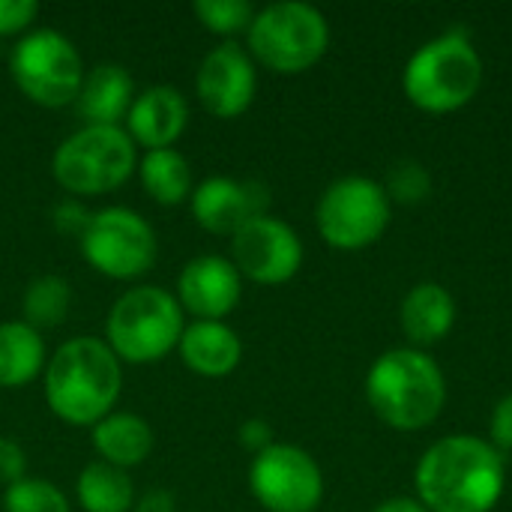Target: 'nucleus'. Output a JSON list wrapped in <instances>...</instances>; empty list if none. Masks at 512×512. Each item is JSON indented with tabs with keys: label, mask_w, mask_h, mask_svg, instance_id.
<instances>
[{
	"label": "nucleus",
	"mask_w": 512,
	"mask_h": 512,
	"mask_svg": "<svg viewBox=\"0 0 512 512\" xmlns=\"http://www.w3.org/2000/svg\"><path fill=\"white\" fill-rule=\"evenodd\" d=\"M492 441L501 450H512V393L498 402L492 414Z\"/></svg>",
	"instance_id": "32"
},
{
	"label": "nucleus",
	"mask_w": 512,
	"mask_h": 512,
	"mask_svg": "<svg viewBox=\"0 0 512 512\" xmlns=\"http://www.w3.org/2000/svg\"><path fill=\"white\" fill-rule=\"evenodd\" d=\"M231 264L249 282L285 285L303 264V243L288 222L264 213L231 237Z\"/></svg>",
	"instance_id": "12"
},
{
	"label": "nucleus",
	"mask_w": 512,
	"mask_h": 512,
	"mask_svg": "<svg viewBox=\"0 0 512 512\" xmlns=\"http://www.w3.org/2000/svg\"><path fill=\"white\" fill-rule=\"evenodd\" d=\"M249 489L267 512H315L324 498V474L306 450L273 444L252 459Z\"/></svg>",
	"instance_id": "11"
},
{
	"label": "nucleus",
	"mask_w": 512,
	"mask_h": 512,
	"mask_svg": "<svg viewBox=\"0 0 512 512\" xmlns=\"http://www.w3.org/2000/svg\"><path fill=\"white\" fill-rule=\"evenodd\" d=\"M186 312L177 297L159 285H135L123 291L105 318V345L120 363L150 366L177 351L186 330Z\"/></svg>",
	"instance_id": "4"
},
{
	"label": "nucleus",
	"mask_w": 512,
	"mask_h": 512,
	"mask_svg": "<svg viewBox=\"0 0 512 512\" xmlns=\"http://www.w3.org/2000/svg\"><path fill=\"white\" fill-rule=\"evenodd\" d=\"M375 512H429L420 501H414V498H390V501H384V504H378V510Z\"/></svg>",
	"instance_id": "34"
},
{
	"label": "nucleus",
	"mask_w": 512,
	"mask_h": 512,
	"mask_svg": "<svg viewBox=\"0 0 512 512\" xmlns=\"http://www.w3.org/2000/svg\"><path fill=\"white\" fill-rule=\"evenodd\" d=\"M189 123V102L171 84H153L135 93V102L126 114V135L135 147L144 150H165L186 132Z\"/></svg>",
	"instance_id": "16"
},
{
	"label": "nucleus",
	"mask_w": 512,
	"mask_h": 512,
	"mask_svg": "<svg viewBox=\"0 0 512 512\" xmlns=\"http://www.w3.org/2000/svg\"><path fill=\"white\" fill-rule=\"evenodd\" d=\"M9 72L15 87L33 105L66 108L75 105L87 69L69 36L54 27H39L12 45Z\"/></svg>",
	"instance_id": "8"
},
{
	"label": "nucleus",
	"mask_w": 512,
	"mask_h": 512,
	"mask_svg": "<svg viewBox=\"0 0 512 512\" xmlns=\"http://www.w3.org/2000/svg\"><path fill=\"white\" fill-rule=\"evenodd\" d=\"M177 354L183 366L201 378H225L243 360V342L225 321L186 324Z\"/></svg>",
	"instance_id": "18"
},
{
	"label": "nucleus",
	"mask_w": 512,
	"mask_h": 512,
	"mask_svg": "<svg viewBox=\"0 0 512 512\" xmlns=\"http://www.w3.org/2000/svg\"><path fill=\"white\" fill-rule=\"evenodd\" d=\"M132 512H177V501L165 489H150L141 498H135Z\"/></svg>",
	"instance_id": "33"
},
{
	"label": "nucleus",
	"mask_w": 512,
	"mask_h": 512,
	"mask_svg": "<svg viewBox=\"0 0 512 512\" xmlns=\"http://www.w3.org/2000/svg\"><path fill=\"white\" fill-rule=\"evenodd\" d=\"M507 471L498 447L474 435H450L417 465V495L429 512H489L504 495Z\"/></svg>",
	"instance_id": "1"
},
{
	"label": "nucleus",
	"mask_w": 512,
	"mask_h": 512,
	"mask_svg": "<svg viewBox=\"0 0 512 512\" xmlns=\"http://www.w3.org/2000/svg\"><path fill=\"white\" fill-rule=\"evenodd\" d=\"M315 225L333 249H366L390 225V198L369 177H342L324 189L315 207Z\"/></svg>",
	"instance_id": "10"
},
{
	"label": "nucleus",
	"mask_w": 512,
	"mask_h": 512,
	"mask_svg": "<svg viewBox=\"0 0 512 512\" xmlns=\"http://www.w3.org/2000/svg\"><path fill=\"white\" fill-rule=\"evenodd\" d=\"M3 512H72L60 486L42 477H24L3 492Z\"/></svg>",
	"instance_id": "25"
},
{
	"label": "nucleus",
	"mask_w": 512,
	"mask_h": 512,
	"mask_svg": "<svg viewBox=\"0 0 512 512\" xmlns=\"http://www.w3.org/2000/svg\"><path fill=\"white\" fill-rule=\"evenodd\" d=\"M90 444L99 453V462L129 471L153 453V429L132 411H111L90 429Z\"/></svg>",
	"instance_id": "19"
},
{
	"label": "nucleus",
	"mask_w": 512,
	"mask_h": 512,
	"mask_svg": "<svg viewBox=\"0 0 512 512\" xmlns=\"http://www.w3.org/2000/svg\"><path fill=\"white\" fill-rule=\"evenodd\" d=\"M270 207V192L258 180L207 177L189 195L192 219L219 237H234L249 219L264 216Z\"/></svg>",
	"instance_id": "14"
},
{
	"label": "nucleus",
	"mask_w": 512,
	"mask_h": 512,
	"mask_svg": "<svg viewBox=\"0 0 512 512\" xmlns=\"http://www.w3.org/2000/svg\"><path fill=\"white\" fill-rule=\"evenodd\" d=\"M246 39L252 60L279 75H297L312 69L327 54L330 24L315 6L282 0L255 12Z\"/></svg>",
	"instance_id": "7"
},
{
	"label": "nucleus",
	"mask_w": 512,
	"mask_h": 512,
	"mask_svg": "<svg viewBox=\"0 0 512 512\" xmlns=\"http://www.w3.org/2000/svg\"><path fill=\"white\" fill-rule=\"evenodd\" d=\"M42 393L57 420L78 429H93L117 411L123 393V363L96 336L63 342L42 372Z\"/></svg>",
	"instance_id": "2"
},
{
	"label": "nucleus",
	"mask_w": 512,
	"mask_h": 512,
	"mask_svg": "<svg viewBox=\"0 0 512 512\" xmlns=\"http://www.w3.org/2000/svg\"><path fill=\"white\" fill-rule=\"evenodd\" d=\"M48 366L45 339L24 321L0 324V390H21L33 384Z\"/></svg>",
	"instance_id": "21"
},
{
	"label": "nucleus",
	"mask_w": 512,
	"mask_h": 512,
	"mask_svg": "<svg viewBox=\"0 0 512 512\" xmlns=\"http://www.w3.org/2000/svg\"><path fill=\"white\" fill-rule=\"evenodd\" d=\"M372 411L399 432H414L438 420L447 384L438 363L420 348H396L375 360L366 378Z\"/></svg>",
	"instance_id": "3"
},
{
	"label": "nucleus",
	"mask_w": 512,
	"mask_h": 512,
	"mask_svg": "<svg viewBox=\"0 0 512 512\" xmlns=\"http://www.w3.org/2000/svg\"><path fill=\"white\" fill-rule=\"evenodd\" d=\"M237 441H240V447H243V450H249L252 456H258V453H264L267 447H273V429H270V423H264V420L252 417V420L240 423V429H237Z\"/></svg>",
	"instance_id": "31"
},
{
	"label": "nucleus",
	"mask_w": 512,
	"mask_h": 512,
	"mask_svg": "<svg viewBox=\"0 0 512 512\" xmlns=\"http://www.w3.org/2000/svg\"><path fill=\"white\" fill-rule=\"evenodd\" d=\"M456 321V303L438 282H420L402 303V330L414 345L441 342Z\"/></svg>",
	"instance_id": "20"
},
{
	"label": "nucleus",
	"mask_w": 512,
	"mask_h": 512,
	"mask_svg": "<svg viewBox=\"0 0 512 512\" xmlns=\"http://www.w3.org/2000/svg\"><path fill=\"white\" fill-rule=\"evenodd\" d=\"M135 102V81L120 63H99L84 72L75 111L84 126H120Z\"/></svg>",
	"instance_id": "17"
},
{
	"label": "nucleus",
	"mask_w": 512,
	"mask_h": 512,
	"mask_svg": "<svg viewBox=\"0 0 512 512\" xmlns=\"http://www.w3.org/2000/svg\"><path fill=\"white\" fill-rule=\"evenodd\" d=\"M81 258L105 279L132 282L153 270L159 240L153 225L132 207H102L90 213L78 237Z\"/></svg>",
	"instance_id": "9"
},
{
	"label": "nucleus",
	"mask_w": 512,
	"mask_h": 512,
	"mask_svg": "<svg viewBox=\"0 0 512 512\" xmlns=\"http://www.w3.org/2000/svg\"><path fill=\"white\" fill-rule=\"evenodd\" d=\"M51 222H54V228H57L60 234H66V237H81L84 228H87V222H90V210H87L84 204L66 198V201H60V204L54 207Z\"/></svg>",
	"instance_id": "29"
},
{
	"label": "nucleus",
	"mask_w": 512,
	"mask_h": 512,
	"mask_svg": "<svg viewBox=\"0 0 512 512\" xmlns=\"http://www.w3.org/2000/svg\"><path fill=\"white\" fill-rule=\"evenodd\" d=\"M192 12L207 33L225 36L228 42L231 36L246 33L255 18V9L249 0H195Z\"/></svg>",
	"instance_id": "26"
},
{
	"label": "nucleus",
	"mask_w": 512,
	"mask_h": 512,
	"mask_svg": "<svg viewBox=\"0 0 512 512\" xmlns=\"http://www.w3.org/2000/svg\"><path fill=\"white\" fill-rule=\"evenodd\" d=\"M195 93L204 111L219 120H234L249 111L258 93V69L252 54L237 42H222L207 51L195 75Z\"/></svg>",
	"instance_id": "13"
},
{
	"label": "nucleus",
	"mask_w": 512,
	"mask_h": 512,
	"mask_svg": "<svg viewBox=\"0 0 512 512\" xmlns=\"http://www.w3.org/2000/svg\"><path fill=\"white\" fill-rule=\"evenodd\" d=\"M243 297V276L222 255H198L177 276V303L195 321H225Z\"/></svg>",
	"instance_id": "15"
},
{
	"label": "nucleus",
	"mask_w": 512,
	"mask_h": 512,
	"mask_svg": "<svg viewBox=\"0 0 512 512\" xmlns=\"http://www.w3.org/2000/svg\"><path fill=\"white\" fill-rule=\"evenodd\" d=\"M75 498L84 512H132L135 486L129 471L108 462H90L75 483Z\"/></svg>",
	"instance_id": "23"
},
{
	"label": "nucleus",
	"mask_w": 512,
	"mask_h": 512,
	"mask_svg": "<svg viewBox=\"0 0 512 512\" xmlns=\"http://www.w3.org/2000/svg\"><path fill=\"white\" fill-rule=\"evenodd\" d=\"M387 198L390 201H399V204H420L429 198L432 192V177L429 171L420 165V162H399L390 168V177H387V186H384Z\"/></svg>",
	"instance_id": "27"
},
{
	"label": "nucleus",
	"mask_w": 512,
	"mask_h": 512,
	"mask_svg": "<svg viewBox=\"0 0 512 512\" xmlns=\"http://www.w3.org/2000/svg\"><path fill=\"white\" fill-rule=\"evenodd\" d=\"M27 477V453L18 441L0 438V483L12 486Z\"/></svg>",
	"instance_id": "30"
},
{
	"label": "nucleus",
	"mask_w": 512,
	"mask_h": 512,
	"mask_svg": "<svg viewBox=\"0 0 512 512\" xmlns=\"http://www.w3.org/2000/svg\"><path fill=\"white\" fill-rule=\"evenodd\" d=\"M135 171L141 177L144 192L162 207H177V204L189 201V195L195 189L192 186V165L177 147L144 150Z\"/></svg>",
	"instance_id": "22"
},
{
	"label": "nucleus",
	"mask_w": 512,
	"mask_h": 512,
	"mask_svg": "<svg viewBox=\"0 0 512 512\" xmlns=\"http://www.w3.org/2000/svg\"><path fill=\"white\" fill-rule=\"evenodd\" d=\"M72 306V285L57 273L36 276L21 297V321L33 330H54L66 321Z\"/></svg>",
	"instance_id": "24"
},
{
	"label": "nucleus",
	"mask_w": 512,
	"mask_h": 512,
	"mask_svg": "<svg viewBox=\"0 0 512 512\" xmlns=\"http://www.w3.org/2000/svg\"><path fill=\"white\" fill-rule=\"evenodd\" d=\"M138 168V147L120 126H81L66 135L54 156V180L81 198L120 189Z\"/></svg>",
	"instance_id": "6"
},
{
	"label": "nucleus",
	"mask_w": 512,
	"mask_h": 512,
	"mask_svg": "<svg viewBox=\"0 0 512 512\" xmlns=\"http://www.w3.org/2000/svg\"><path fill=\"white\" fill-rule=\"evenodd\" d=\"M483 84V60L462 30L426 42L405 66V96L432 114L459 111Z\"/></svg>",
	"instance_id": "5"
},
{
	"label": "nucleus",
	"mask_w": 512,
	"mask_h": 512,
	"mask_svg": "<svg viewBox=\"0 0 512 512\" xmlns=\"http://www.w3.org/2000/svg\"><path fill=\"white\" fill-rule=\"evenodd\" d=\"M39 18L36 0H0V39L30 33L33 21Z\"/></svg>",
	"instance_id": "28"
}]
</instances>
